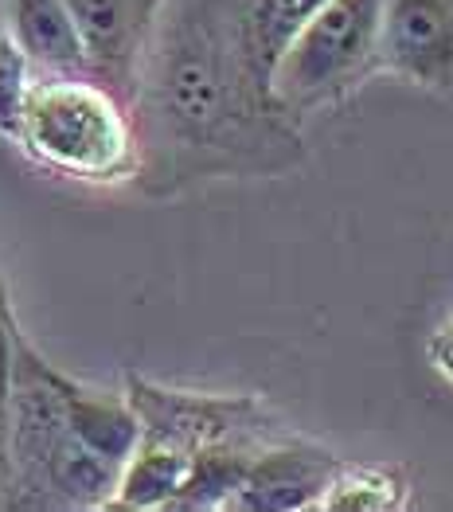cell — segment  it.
I'll return each mask as SVG.
<instances>
[{
	"mask_svg": "<svg viewBox=\"0 0 453 512\" xmlns=\"http://www.w3.org/2000/svg\"><path fill=\"white\" fill-rule=\"evenodd\" d=\"M329 0H239L243 8V24L254 43V55L262 59V67L274 75V63L282 59L289 40L325 8Z\"/></svg>",
	"mask_w": 453,
	"mask_h": 512,
	"instance_id": "cell-11",
	"label": "cell"
},
{
	"mask_svg": "<svg viewBox=\"0 0 453 512\" xmlns=\"http://www.w3.org/2000/svg\"><path fill=\"white\" fill-rule=\"evenodd\" d=\"M426 356H430L434 372L453 384V309L438 321V329L430 333V341H426Z\"/></svg>",
	"mask_w": 453,
	"mask_h": 512,
	"instance_id": "cell-14",
	"label": "cell"
},
{
	"mask_svg": "<svg viewBox=\"0 0 453 512\" xmlns=\"http://www.w3.org/2000/svg\"><path fill=\"white\" fill-rule=\"evenodd\" d=\"M12 141L43 169L83 184H122L137 172L129 102L94 75L32 71Z\"/></svg>",
	"mask_w": 453,
	"mask_h": 512,
	"instance_id": "cell-3",
	"label": "cell"
},
{
	"mask_svg": "<svg viewBox=\"0 0 453 512\" xmlns=\"http://www.w3.org/2000/svg\"><path fill=\"white\" fill-rule=\"evenodd\" d=\"M340 466V458L325 450L313 438L301 434H278L274 442H266L247 477L231 501L227 512H309L317 509L325 485Z\"/></svg>",
	"mask_w": 453,
	"mask_h": 512,
	"instance_id": "cell-8",
	"label": "cell"
},
{
	"mask_svg": "<svg viewBox=\"0 0 453 512\" xmlns=\"http://www.w3.org/2000/svg\"><path fill=\"white\" fill-rule=\"evenodd\" d=\"M379 75V0H329L274 63V94L305 122Z\"/></svg>",
	"mask_w": 453,
	"mask_h": 512,
	"instance_id": "cell-4",
	"label": "cell"
},
{
	"mask_svg": "<svg viewBox=\"0 0 453 512\" xmlns=\"http://www.w3.org/2000/svg\"><path fill=\"white\" fill-rule=\"evenodd\" d=\"M125 403L137 415V442L157 446L184 466L196 462L211 446L227 442H270L278 438L282 419L258 395L227 391H188L157 384L141 372H125Z\"/></svg>",
	"mask_w": 453,
	"mask_h": 512,
	"instance_id": "cell-5",
	"label": "cell"
},
{
	"mask_svg": "<svg viewBox=\"0 0 453 512\" xmlns=\"http://www.w3.org/2000/svg\"><path fill=\"white\" fill-rule=\"evenodd\" d=\"M32 79V63L20 51L16 36L0 24V137L16 133L20 118V102H24V86Z\"/></svg>",
	"mask_w": 453,
	"mask_h": 512,
	"instance_id": "cell-12",
	"label": "cell"
},
{
	"mask_svg": "<svg viewBox=\"0 0 453 512\" xmlns=\"http://www.w3.org/2000/svg\"><path fill=\"white\" fill-rule=\"evenodd\" d=\"M379 71L450 94L453 0H379Z\"/></svg>",
	"mask_w": 453,
	"mask_h": 512,
	"instance_id": "cell-6",
	"label": "cell"
},
{
	"mask_svg": "<svg viewBox=\"0 0 453 512\" xmlns=\"http://www.w3.org/2000/svg\"><path fill=\"white\" fill-rule=\"evenodd\" d=\"M0 509H8V458H4V399H0Z\"/></svg>",
	"mask_w": 453,
	"mask_h": 512,
	"instance_id": "cell-15",
	"label": "cell"
},
{
	"mask_svg": "<svg viewBox=\"0 0 453 512\" xmlns=\"http://www.w3.org/2000/svg\"><path fill=\"white\" fill-rule=\"evenodd\" d=\"M12 36L32 71L90 75L79 28L63 0H12Z\"/></svg>",
	"mask_w": 453,
	"mask_h": 512,
	"instance_id": "cell-9",
	"label": "cell"
},
{
	"mask_svg": "<svg viewBox=\"0 0 453 512\" xmlns=\"http://www.w3.org/2000/svg\"><path fill=\"white\" fill-rule=\"evenodd\" d=\"M407 505H411V481L403 470L340 462L317 501V512H399Z\"/></svg>",
	"mask_w": 453,
	"mask_h": 512,
	"instance_id": "cell-10",
	"label": "cell"
},
{
	"mask_svg": "<svg viewBox=\"0 0 453 512\" xmlns=\"http://www.w3.org/2000/svg\"><path fill=\"white\" fill-rule=\"evenodd\" d=\"M71 376L59 372L24 329L12 341L4 391L8 509H110L122 466L102 458L71 419Z\"/></svg>",
	"mask_w": 453,
	"mask_h": 512,
	"instance_id": "cell-2",
	"label": "cell"
},
{
	"mask_svg": "<svg viewBox=\"0 0 453 512\" xmlns=\"http://www.w3.org/2000/svg\"><path fill=\"white\" fill-rule=\"evenodd\" d=\"M86 51V67L122 102L133 98V79L168 0H63Z\"/></svg>",
	"mask_w": 453,
	"mask_h": 512,
	"instance_id": "cell-7",
	"label": "cell"
},
{
	"mask_svg": "<svg viewBox=\"0 0 453 512\" xmlns=\"http://www.w3.org/2000/svg\"><path fill=\"white\" fill-rule=\"evenodd\" d=\"M20 333V321H16V309H12V298H8V286L0 278V399L8 391V364H12V341Z\"/></svg>",
	"mask_w": 453,
	"mask_h": 512,
	"instance_id": "cell-13",
	"label": "cell"
},
{
	"mask_svg": "<svg viewBox=\"0 0 453 512\" xmlns=\"http://www.w3.org/2000/svg\"><path fill=\"white\" fill-rule=\"evenodd\" d=\"M133 188L176 200L211 180H278L309 149L254 55L239 0H168L133 79Z\"/></svg>",
	"mask_w": 453,
	"mask_h": 512,
	"instance_id": "cell-1",
	"label": "cell"
}]
</instances>
